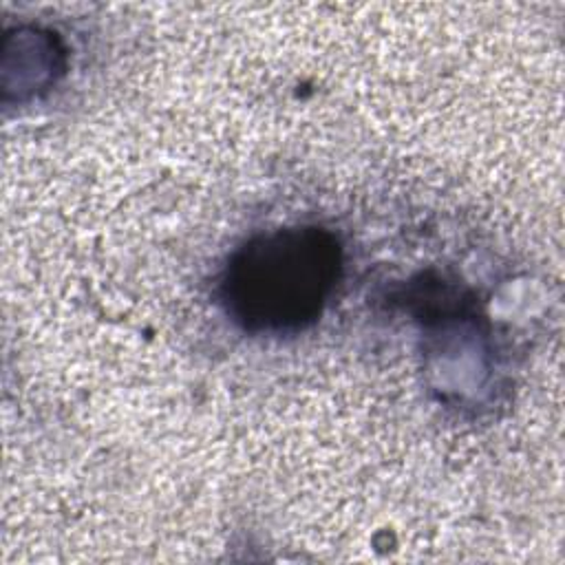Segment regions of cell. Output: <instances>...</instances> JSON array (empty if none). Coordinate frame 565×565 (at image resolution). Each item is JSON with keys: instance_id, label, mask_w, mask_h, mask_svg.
Masks as SVG:
<instances>
[{"instance_id": "6da1fadb", "label": "cell", "mask_w": 565, "mask_h": 565, "mask_svg": "<svg viewBox=\"0 0 565 565\" xmlns=\"http://www.w3.org/2000/svg\"><path fill=\"white\" fill-rule=\"evenodd\" d=\"M342 267L333 234L311 225L280 227L238 247L223 274L221 298L245 331L287 333L311 324Z\"/></svg>"}]
</instances>
